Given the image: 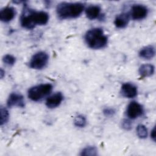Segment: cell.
Here are the masks:
<instances>
[{"label": "cell", "instance_id": "cell-1", "mask_svg": "<svg viewBox=\"0 0 156 156\" xmlns=\"http://www.w3.org/2000/svg\"><path fill=\"white\" fill-rule=\"evenodd\" d=\"M49 20V15L44 11H36L25 5L21 18V26L27 29H32L37 25H44Z\"/></svg>", "mask_w": 156, "mask_h": 156}, {"label": "cell", "instance_id": "cell-2", "mask_svg": "<svg viewBox=\"0 0 156 156\" xmlns=\"http://www.w3.org/2000/svg\"><path fill=\"white\" fill-rule=\"evenodd\" d=\"M84 10V4L80 2H61L56 8L57 14L61 19L76 18Z\"/></svg>", "mask_w": 156, "mask_h": 156}, {"label": "cell", "instance_id": "cell-3", "mask_svg": "<svg viewBox=\"0 0 156 156\" xmlns=\"http://www.w3.org/2000/svg\"><path fill=\"white\" fill-rule=\"evenodd\" d=\"M85 40L88 46L91 49H98L106 46L108 38L101 28H93L85 34Z\"/></svg>", "mask_w": 156, "mask_h": 156}, {"label": "cell", "instance_id": "cell-4", "mask_svg": "<svg viewBox=\"0 0 156 156\" xmlns=\"http://www.w3.org/2000/svg\"><path fill=\"white\" fill-rule=\"evenodd\" d=\"M52 86L50 83L40 84L31 87L27 92L28 98L33 101H38L48 96L52 91Z\"/></svg>", "mask_w": 156, "mask_h": 156}, {"label": "cell", "instance_id": "cell-5", "mask_svg": "<svg viewBox=\"0 0 156 156\" xmlns=\"http://www.w3.org/2000/svg\"><path fill=\"white\" fill-rule=\"evenodd\" d=\"M49 56L47 53L40 51L35 54L29 62L30 68L35 69H41L44 68L48 62Z\"/></svg>", "mask_w": 156, "mask_h": 156}, {"label": "cell", "instance_id": "cell-6", "mask_svg": "<svg viewBox=\"0 0 156 156\" xmlns=\"http://www.w3.org/2000/svg\"><path fill=\"white\" fill-rule=\"evenodd\" d=\"M143 113V108L142 105L136 101L131 102L127 106L126 113L130 119H135L142 115Z\"/></svg>", "mask_w": 156, "mask_h": 156}, {"label": "cell", "instance_id": "cell-7", "mask_svg": "<svg viewBox=\"0 0 156 156\" xmlns=\"http://www.w3.org/2000/svg\"><path fill=\"white\" fill-rule=\"evenodd\" d=\"M148 13L147 8L141 4H135L131 8L130 16L134 20H140L146 17Z\"/></svg>", "mask_w": 156, "mask_h": 156}, {"label": "cell", "instance_id": "cell-8", "mask_svg": "<svg viewBox=\"0 0 156 156\" xmlns=\"http://www.w3.org/2000/svg\"><path fill=\"white\" fill-rule=\"evenodd\" d=\"M7 104L9 107H24L25 106V101L23 95L17 93H12L10 94Z\"/></svg>", "mask_w": 156, "mask_h": 156}, {"label": "cell", "instance_id": "cell-9", "mask_svg": "<svg viewBox=\"0 0 156 156\" xmlns=\"http://www.w3.org/2000/svg\"><path fill=\"white\" fill-rule=\"evenodd\" d=\"M121 94L127 98H133L137 95L138 90L135 85L130 83H125L121 87Z\"/></svg>", "mask_w": 156, "mask_h": 156}, {"label": "cell", "instance_id": "cell-10", "mask_svg": "<svg viewBox=\"0 0 156 156\" xmlns=\"http://www.w3.org/2000/svg\"><path fill=\"white\" fill-rule=\"evenodd\" d=\"M63 96L62 93L57 92L49 96L46 101V105L49 108H54L58 107L63 101Z\"/></svg>", "mask_w": 156, "mask_h": 156}, {"label": "cell", "instance_id": "cell-11", "mask_svg": "<svg viewBox=\"0 0 156 156\" xmlns=\"http://www.w3.org/2000/svg\"><path fill=\"white\" fill-rule=\"evenodd\" d=\"M15 14V9L13 7H5L0 11V20L4 23H8L14 18Z\"/></svg>", "mask_w": 156, "mask_h": 156}, {"label": "cell", "instance_id": "cell-12", "mask_svg": "<svg viewBox=\"0 0 156 156\" xmlns=\"http://www.w3.org/2000/svg\"><path fill=\"white\" fill-rule=\"evenodd\" d=\"M129 20L130 15L127 13H122L116 16L114 21V24L118 28H124L127 25Z\"/></svg>", "mask_w": 156, "mask_h": 156}, {"label": "cell", "instance_id": "cell-13", "mask_svg": "<svg viewBox=\"0 0 156 156\" xmlns=\"http://www.w3.org/2000/svg\"><path fill=\"white\" fill-rule=\"evenodd\" d=\"M155 54V48L152 46H147L142 48L140 52H139V56L141 58H143L144 59H151L152 58Z\"/></svg>", "mask_w": 156, "mask_h": 156}, {"label": "cell", "instance_id": "cell-14", "mask_svg": "<svg viewBox=\"0 0 156 156\" xmlns=\"http://www.w3.org/2000/svg\"><path fill=\"white\" fill-rule=\"evenodd\" d=\"M101 8L98 5H90L85 10L87 17L90 20H94L100 15Z\"/></svg>", "mask_w": 156, "mask_h": 156}, {"label": "cell", "instance_id": "cell-15", "mask_svg": "<svg viewBox=\"0 0 156 156\" xmlns=\"http://www.w3.org/2000/svg\"><path fill=\"white\" fill-rule=\"evenodd\" d=\"M154 66L151 64L142 65L139 68V74L142 77H149L154 73Z\"/></svg>", "mask_w": 156, "mask_h": 156}, {"label": "cell", "instance_id": "cell-16", "mask_svg": "<svg viewBox=\"0 0 156 156\" xmlns=\"http://www.w3.org/2000/svg\"><path fill=\"white\" fill-rule=\"evenodd\" d=\"M97 149L94 146H87L82 149L80 155L85 156H94L97 155Z\"/></svg>", "mask_w": 156, "mask_h": 156}, {"label": "cell", "instance_id": "cell-17", "mask_svg": "<svg viewBox=\"0 0 156 156\" xmlns=\"http://www.w3.org/2000/svg\"><path fill=\"white\" fill-rule=\"evenodd\" d=\"M1 112V119H0V124L1 126L5 124L9 118V113L8 110L4 107H1L0 109Z\"/></svg>", "mask_w": 156, "mask_h": 156}, {"label": "cell", "instance_id": "cell-18", "mask_svg": "<svg viewBox=\"0 0 156 156\" xmlns=\"http://www.w3.org/2000/svg\"><path fill=\"white\" fill-rule=\"evenodd\" d=\"M136 133L139 138L144 139L147 136V130L143 124H139L136 127Z\"/></svg>", "mask_w": 156, "mask_h": 156}, {"label": "cell", "instance_id": "cell-19", "mask_svg": "<svg viewBox=\"0 0 156 156\" xmlns=\"http://www.w3.org/2000/svg\"><path fill=\"white\" fill-rule=\"evenodd\" d=\"M74 123V125L77 127H83L87 124V120L85 117H84L83 115H80L75 118Z\"/></svg>", "mask_w": 156, "mask_h": 156}, {"label": "cell", "instance_id": "cell-20", "mask_svg": "<svg viewBox=\"0 0 156 156\" xmlns=\"http://www.w3.org/2000/svg\"><path fill=\"white\" fill-rule=\"evenodd\" d=\"M2 60H3V62L4 63H5L7 65H10V66L14 65L16 62L15 57L10 54H7L5 56H4Z\"/></svg>", "mask_w": 156, "mask_h": 156}, {"label": "cell", "instance_id": "cell-21", "mask_svg": "<svg viewBox=\"0 0 156 156\" xmlns=\"http://www.w3.org/2000/svg\"><path fill=\"white\" fill-rule=\"evenodd\" d=\"M103 113H104V115L105 116L110 117V116H113V115L115 113V109L113 108L107 107V108H105L104 109V110H103Z\"/></svg>", "mask_w": 156, "mask_h": 156}, {"label": "cell", "instance_id": "cell-22", "mask_svg": "<svg viewBox=\"0 0 156 156\" xmlns=\"http://www.w3.org/2000/svg\"><path fill=\"white\" fill-rule=\"evenodd\" d=\"M121 126H122V127L124 129L127 130H130L132 128V123H131V122L129 119H124L122 121Z\"/></svg>", "mask_w": 156, "mask_h": 156}, {"label": "cell", "instance_id": "cell-23", "mask_svg": "<svg viewBox=\"0 0 156 156\" xmlns=\"http://www.w3.org/2000/svg\"><path fill=\"white\" fill-rule=\"evenodd\" d=\"M151 137L153 141H155V127H154V129L151 131Z\"/></svg>", "mask_w": 156, "mask_h": 156}, {"label": "cell", "instance_id": "cell-24", "mask_svg": "<svg viewBox=\"0 0 156 156\" xmlns=\"http://www.w3.org/2000/svg\"><path fill=\"white\" fill-rule=\"evenodd\" d=\"M4 71L2 70V69H1L0 74H1V78H2V77H4Z\"/></svg>", "mask_w": 156, "mask_h": 156}]
</instances>
